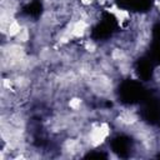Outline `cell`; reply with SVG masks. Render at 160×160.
<instances>
[{
    "mask_svg": "<svg viewBox=\"0 0 160 160\" xmlns=\"http://www.w3.org/2000/svg\"><path fill=\"white\" fill-rule=\"evenodd\" d=\"M155 8H156L158 12L160 14V0H155Z\"/></svg>",
    "mask_w": 160,
    "mask_h": 160,
    "instance_id": "3",
    "label": "cell"
},
{
    "mask_svg": "<svg viewBox=\"0 0 160 160\" xmlns=\"http://www.w3.org/2000/svg\"><path fill=\"white\" fill-rule=\"evenodd\" d=\"M31 31L32 29L26 26V25H22L21 30L18 32V35L12 39V41L18 42V44H21V45H26L30 40H31Z\"/></svg>",
    "mask_w": 160,
    "mask_h": 160,
    "instance_id": "1",
    "label": "cell"
},
{
    "mask_svg": "<svg viewBox=\"0 0 160 160\" xmlns=\"http://www.w3.org/2000/svg\"><path fill=\"white\" fill-rule=\"evenodd\" d=\"M79 2H80L81 6L88 8V6H92L96 2V0H79Z\"/></svg>",
    "mask_w": 160,
    "mask_h": 160,
    "instance_id": "2",
    "label": "cell"
}]
</instances>
